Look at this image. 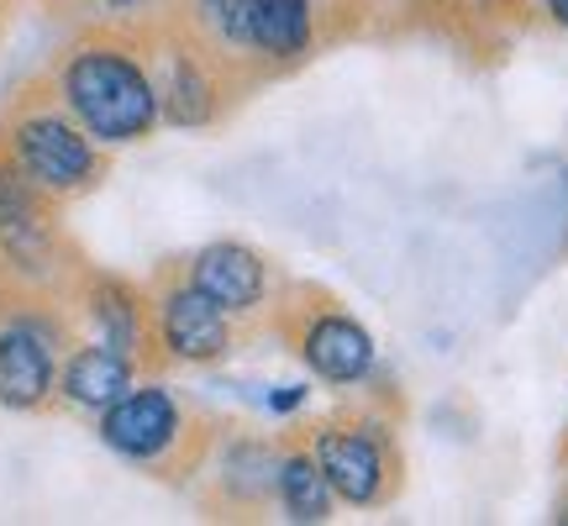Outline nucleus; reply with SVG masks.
Listing matches in <instances>:
<instances>
[{
  "label": "nucleus",
  "instance_id": "5",
  "mask_svg": "<svg viewBox=\"0 0 568 526\" xmlns=\"http://www.w3.org/2000/svg\"><path fill=\"white\" fill-rule=\"evenodd\" d=\"M159 332H163V347L174 358H184V364H211V358L226 353V311L211 295H201L195 284L163 295Z\"/></svg>",
  "mask_w": 568,
  "mask_h": 526
},
{
  "label": "nucleus",
  "instance_id": "19",
  "mask_svg": "<svg viewBox=\"0 0 568 526\" xmlns=\"http://www.w3.org/2000/svg\"><path fill=\"white\" fill-rule=\"evenodd\" d=\"M564 522H568V516H564Z\"/></svg>",
  "mask_w": 568,
  "mask_h": 526
},
{
  "label": "nucleus",
  "instance_id": "1",
  "mask_svg": "<svg viewBox=\"0 0 568 526\" xmlns=\"http://www.w3.org/2000/svg\"><path fill=\"white\" fill-rule=\"evenodd\" d=\"M63 101L95 142H138L159 122V90L116 48H84L63 69Z\"/></svg>",
  "mask_w": 568,
  "mask_h": 526
},
{
  "label": "nucleus",
  "instance_id": "17",
  "mask_svg": "<svg viewBox=\"0 0 568 526\" xmlns=\"http://www.w3.org/2000/svg\"><path fill=\"white\" fill-rule=\"evenodd\" d=\"M548 11H552V17H558V21H564V27H568V0H548Z\"/></svg>",
  "mask_w": 568,
  "mask_h": 526
},
{
  "label": "nucleus",
  "instance_id": "13",
  "mask_svg": "<svg viewBox=\"0 0 568 526\" xmlns=\"http://www.w3.org/2000/svg\"><path fill=\"white\" fill-rule=\"evenodd\" d=\"M90 316H95V326H101V343L116 347V353H138L142 343V322H138V305H132V295H126L122 284H101L95 295H90Z\"/></svg>",
  "mask_w": 568,
  "mask_h": 526
},
{
  "label": "nucleus",
  "instance_id": "12",
  "mask_svg": "<svg viewBox=\"0 0 568 526\" xmlns=\"http://www.w3.org/2000/svg\"><path fill=\"white\" fill-rule=\"evenodd\" d=\"M280 500L290 522H326L332 510V485L316 458H284L280 464Z\"/></svg>",
  "mask_w": 568,
  "mask_h": 526
},
{
  "label": "nucleus",
  "instance_id": "9",
  "mask_svg": "<svg viewBox=\"0 0 568 526\" xmlns=\"http://www.w3.org/2000/svg\"><path fill=\"white\" fill-rule=\"evenodd\" d=\"M305 364L316 368L322 380H332V385H353L374 364V343H368V332L358 322L322 316V322H311V332H305Z\"/></svg>",
  "mask_w": 568,
  "mask_h": 526
},
{
  "label": "nucleus",
  "instance_id": "4",
  "mask_svg": "<svg viewBox=\"0 0 568 526\" xmlns=\"http://www.w3.org/2000/svg\"><path fill=\"white\" fill-rule=\"evenodd\" d=\"M53 390V337L38 322L0 326V405L32 411Z\"/></svg>",
  "mask_w": 568,
  "mask_h": 526
},
{
  "label": "nucleus",
  "instance_id": "2",
  "mask_svg": "<svg viewBox=\"0 0 568 526\" xmlns=\"http://www.w3.org/2000/svg\"><path fill=\"white\" fill-rule=\"evenodd\" d=\"M17 169L27 180L38 184V190H80L90 184L95 174V148H90V132L74 122H63V117H27L17 127Z\"/></svg>",
  "mask_w": 568,
  "mask_h": 526
},
{
  "label": "nucleus",
  "instance_id": "6",
  "mask_svg": "<svg viewBox=\"0 0 568 526\" xmlns=\"http://www.w3.org/2000/svg\"><path fill=\"white\" fill-rule=\"evenodd\" d=\"M316 464H322L332 495H343L353 506H368L379 485H385V458H379V443L364 437V432H326L316 443Z\"/></svg>",
  "mask_w": 568,
  "mask_h": 526
},
{
  "label": "nucleus",
  "instance_id": "18",
  "mask_svg": "<svg viewBox=\"0 0 568 526\" xmlns=\"http://www.w3.org/2000/svg\"><path fill=\"white\" fill-rule=\"evenodd\" d=\"M111 6H138V0H111Z\"/></svg>",
  "mask_w": 568,
  "mask_h": 526
},
{
  "label": "nucleus",
  "instance_id": "16",
  "mask_svg": "<svg viewBox=\"0 0 568 526\" xmlns=\"http://www.w3.org/2000/svg\"><path fill=\"white\" fill-rule=\"evenodd\" d=\"M301 401H305V390H284V395H274L268 405H274V411H295Z\"/></svg>",
  "mask_w": 568,
  "mask_h": 526
},
{
  "label": "nucleus",
  "instance_id": "11",
  "mask_svg": "<svg viewBox=\"0 0 568 526\" xmlns=\"http://www.w3.org/2000/svg\"><path fill=\"white\" fill-rule=\"evenodd\" d=\"M311 38V6L305 0H253V48L274 59L301 53Z\"/></svg>",
  "mask_w": 568,
  "mask_h": 526
},
{
  "label": "nucleus",
  "instance_id": "14",
  "mask_svg": "<svg viewBox=\"0 0 568 526\" xmlns=\"http://www.w3.org/2000/svg\"><path fill=\"white\" fill-rule=\"evenodd\" d=\"M159 111L174 127H201L205 117H211V80H205L190 59H180L174 74H169V84L159 90Z\"/></svg>",
  "mask_w": 568,
  "mask_h": 526
},
{
  "label": "nucleus",
  "instance_id": "10",
  "mask_svg": "<svg viewBox=\"0 0 568 526\" xmlns=\"http://www.w3.org/2000/svg\"><path fill=\"white\" fill-rule=\"evenodd\" d=\"M59 385H63V395L74 405H84V411H105V405H116L126 390H132V358L105 343L80 347V353L69 358Z\"/></svg>",
  "mask_w": 568,
  "mask_h": 526
},
{
  "label": "nucleus",
  "instance_id": "7",
  "mask_svg": "<svg viewBox=\"0 0 568 526\" xmlns=\"http://www.w3.org/2000/svg\"><path fill=\"white\" fill-rule=\"evenodd\" d=\"M190 284L211 295L222 311H253L258 295H264V263L253 247L237 243H211L190 269Z\"/></svg>",
  "mask_w": 568,
  "mask_h": 526
},
{
  "label": "nucleus",
  "instance_id": "15",
  "mask_svg": "<svg viewBox=\"0 0 568 526\" xmlns=\"http://www.w3.org/2000/svg\"><path fill=\"white\" fill-rule=\"evenodd\" d=\"M201 21L226 48H253V0H201Z\"/></svg>",
  "mask_w": 568,
  "mask_h": 526
},
{
  "label": "nucleus",
  "instance_id": "8",
  "mask_svg": "<svg viewBox=\"0 0 568 526\" xmlns=\"http://www.w3.org/2000/svg\"><path fill=\"white\" fill-rule=\"evenodd\" d=\"M0 247L21 269H38L48 259V226H42L38 184L27 180L21 169H0Z\"/></svg>",
  "mask_w": 568,
  "mask_h": 526
},
{
  "label": "nucleus",
  "instance_id": "3",
  "mask_svg": "<svg viewBox=\"0 0 568 526\" xmlns=\"http://www.w3.org/2000/svg\"><path fill=\"white\" fill-rule=\"evenodd\" d=\"M101 437L122 458H163L180 437V405L169 390H126L116 405L101 411Z\"/></svg>",
  "mask_w": 568,
  "mask_h": 526
}]
</instances>
